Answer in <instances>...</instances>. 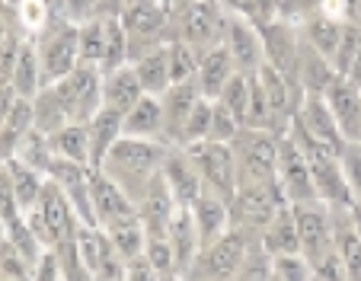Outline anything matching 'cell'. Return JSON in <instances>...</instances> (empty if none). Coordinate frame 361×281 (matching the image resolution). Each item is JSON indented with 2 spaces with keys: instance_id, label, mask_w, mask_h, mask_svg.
Listing matches in <instances>:
<instances>
[{
  "instance_id": "5b68a950",
  "label": "cell",
  "mask_w": 361,
  "mask_h": 281,
  "mask_svg": "<svg viewBox=\"0 0 361 281\" xmlns=\"http://www.w3.org/2000/svg\"><path fill=\"white\" fill-rule=\"evenodd\" d=\"M281 205H291V201L285 199L279 179L275 182H240L231 199V227L259 233Z\"/></svg>"
},
{
  "instance_id": "60d3db41",
  "label": "cell",
  "mask_w": 361,
  "mask_h": 281,
  "mask_svg": "<svg viewBox=\"0 0 361 281\" xmlns=\"http://www.w3.org/2000/svg\"><path fill=\"white\" fill-rule=\"evenodd\" d=\"M272 278L279 281H310L314 266L304 253H279L272 256Z\"/></svg>"
},
{
  "instance_id": "5bb4252c",
  "label": "cell",
  "mask_w": 361,
  "mask_h": 281,
  "mask_svg": "<svg viewBox=\"0 0 361 281\" xmlns=\"http://www.w3.org/2000/svg\"><path fill=\"white\" fill-rule=\"evenodd\" d=\"M90 199H93V211H96V224L99 227H109V224H118V220L131 218L137 214V205L128 192L116 179H109L102 170H93L90 176Z\"/></svg>"
},
{
  "instance_id": "f6af8a7d",
  "label": "cell",
  "mask_w": 361,
  "mask_h": 281,
  "mask_svg": "<svg viewBox=\"0 0 361 281\" xmlns=\"http://www.w3.org/2000/svg\"><path fill=\"white\" fill-rule=\"evenodd\" d=\"M240 128H243V122H240L237 115H233L231 109H227L221 99H214V112H212V131H208V141H224V144H231L233 137L240 135Z\"/></svg>"
},
{
  "instance_id": "f546056e",
  "label": "cell",
  "mask_w": 361,
  "mask_h": 281,
  "mask_svg": "<svg viewBox=\"0 0 361 281\" xmlns=\"http://www.w3.org/2000/svg\"><path fill=\"white\" fill-rule=\"evenodd\" d=\"M10 83L20 96L32 99L42 87H45V77H42V64H39V49H35V39H23V49L16 55L13 74H10Z\"/></svg>"
},
{
  "instance_id": "d6986e66",
  "label": "cell",
  "mask_w": 361,
  "mask_h": 281,
  "mask_svg": "<svg viewBox=\"0 0 361 281\" xmlns=\"http://www.w3.org/2000/svg\"><path fill=\"white\" fill-rule=\"evenodd\" d=\"M166 240H170L173 256H176V275H189V268L195 266L198 253H202V237H198V227L189 205H176V211L170 218Z\"/></svg>"
},
{
  "instance_id": "74e56055",
  "label": "cell",
  "mask_w": 361,
  "mask_h": 281,
  "mask_svg": "<svg viewBox=\"0 0 361 281\" xmlns=\"http://www.w3.org/2000/svg\"><path fill=\"white\" fill-rule=\"evenodd\" d=\"M166 55H170V77H173V83L195 80L198 61H202V51L192 49L189 42H183V39H170V42H166Z\"/></svg>"
},
{
  "instance_id": "1f68e13d",
  "label": "cell",
  "mask_w": 361,
  "mask_h": 281,
  "mask_svg": "<svg viewBox=\"0 0 361 281\" xmlns=\"http://www.w3.org/2000/svg\"><path fill=\"white\" fill-rule=\"evenodd\" d=\"M131 64H135V74H137V80H141L144 93H150V96H160V93L173 83L166 45H160V49H154L150 55L137 58V61H131Z\"/></svg>"
},
{
  "instance_id": "11a10c76",
  "label": "cell",
  "mask_w": 361,
  "mask_h": 281,
  "mask_svg": "<svg viewBox=\"0 0 361 281\" xmlns=\"http://www.w3.org/2000/svg\"><path fill=\"white\" fill-rule=\"evenodd\" d=\"M224 13H237V16H246V20L256 23V7H252V0H218Z\"/></svg>"
},
{
  "instance_id": "836d02e7",
  "label": "cell",
  "mask_w": 361,
  "mask_h": 281,
  "mask_svg": "<svg viewBox=\"0 0 361 281\" xmlns=\"http://www.w3.org/2000/svg\"><path fill=\"white\" fill-rule=\"evenodd\" d=\"M7 166H10V176H13V189H16V199H20V208L23 211L35 208L42 199V189H45L48 176L39 170H32L29 163H23L20 157H10Z\"/></svg>"
},
{
  "instance_id": "277c9868",
  "label": "cell",
  "mask_w": 361,
  "mask_h": 281,
  "mask_svg": "<svg viewBox=\"0 0 361 281\" xmlns=\"http://www.w3.org/2000/svg\"><path fill=\"white\" fill-rule=\"evenodd\" d=\"M26 220L45 246H55V243L68 240V237H77V230L83 227L80 218H77V211H74V205H71V199L64 195V189L55 182V179L45 182L39 205L29 208Z\"/></svg>"
},
{
  "instance_id": "9f6ffc18",
  "label": "cell",
  "mask_w": 361,
  "mask_h": 281,
  "mask_svg": "<svg viewBox=\"0 0 361 281\" xmlns=\"http://www.w3.org/2000/svg\"><path fill=\"white\" fill-rule=\"evenodd\" d=\"M342 77H348V80H352L355 87L361 89V49H358V55L352 58V64H348V70H345V74H342Z\"/></svg>"
},
{
  "instance_id": "7a4b0ae2",
  "label": "cell",
  "mask_w": 361,
  "mask_h": 281,
  "mask_svg": "<svg viewBox=\"0 0 361 281\" xmlns=\"http://www.w3.org/2000/svg\"><path fill=\"white\" fill-rule=\"evenodd\" d=\"M35 49H39L45 83L61 80L80 64V26L71 23L68 16H51L35 32Z\"/></svg>"
},
{
  "instance_id": "f907efd6",
  "label": "cell",
  "mask_w": 361,
  "mask_h": 281,
  "mask_svg": "<svg viewBox=\"0 0 361 281\" xmlns=\"http://www.w3.org/2000/svg\"><path fill=\"white\" fill-rule=\"evenodd\" d=\"M125 278H131V281H154V278H160V275H157V268H154V262L141 253V256L125 259Z\"/></svg>"
},
{
  "instance_id": "ab89813d",
  "label": "cell",
  "mask_w": 361,
  "mask_h": 281,
  "mask_svg": "<svg viewBox=\"0 0 361 281\" xmlns=\"http://www.w3.org/2000/svg\"><path fill=\"white\" fill-rule=\"evenodd\" d=\"M212 112H214V99L202 96L195 103V109L189 112L183 125V135H179V144H195V141H208V131H212Z\"/></svg>"
},
{
  "instance_id": "cb8c5ba5",
  "label": "cell",
  "mask_w": 361,
  "mask_h": 281,
  "mask_svg": "<svg viewBox=\"0 0 361 281\" xmlns=\"http://www.w3.org/2000/svg\"><path fill=\"white\" fill-rule=\"evenodd\" d=\"M141 96H144V87L135 74V64H122V68L102 74V106H109V109L125 115Z\"/></svg>"
},
{
  "instance_id": "6f0895ef",
  "label": "cell",
  "mask_w": 361,
  "mask_h": 281,
  "mask_svg": "<svg viewBox=\"0 0 361 281\" xmlns=\"http://www.w3.org/2000/svg\"><path fill=\"white\" fill-rule=\"evenodd\" d=\"M348 218H352L355 233L361 237V201H352V205H348Z\"/></svg>"
},
{
  "instance_id": "83f0119b",
  "label": "cell",
  "mask_w": 361,
  "mask_h": 281,
  "mask_svg": "<svg viewBox=\"0 0 361 281\" xmlns=\"http://www.w3.org/2000/svg\"><path fill=\"white\" fill-rule=\"evenodd\" d=\"M122 135H131V137H160V141H164V106H160V96L144 93V96L137 99L128 112H125Z\"/></svg>"
},
{
  "instance_id": "7c38bea8",
  "label": "cell",
  "mask_w": 361,
  "mask_h": 281,
  "mask_svg": "<svg viewBox=\"0 0 361 281\" xmlns=\"http://www.w3.org/2000/svg\"><path fill=\"white\" fill-rule=\"evenodd\" d=\"M279 185H281V192H285V199L291 201V205L320 199L304 154H300V147L294 144L288 135L279 137Z\"/></svg>"
},
{
  "instance_id": "4dcf8cb0",
  "label": "cell",
  "mask_w": 361,
  "mask_h": 281,
  "mask_svg": "<svg viewBox=\"0 0 361 281\" xmlns=\"http://www.w3.org/2000/svg\"><path fill=\"white\" fill-rule=\"evenodd\" d=\"M32 112H35V128H39L42 135H48V137L55 135V131H61L68 122H74L71 112L64 109L61 96H58L55 83H45V87L32 96Z\"/></svg>"
},
{
  "instance_id": "d590c367",
  "label": "cell",
  "mask_w": 361,
  "mask_h": 281,
  "mask_svg": "<svg viewBox=\"0 0 361 281\" xmlns=\"http://www.w3.org/2000/svg\"><path fill=\"white\" fill-rule=\"evenodd\" d=\"M51 151L58 157H71V160H80V163L90 166V131L87 122H68L61 131L51 135Z\"/></svg>"
},
{
  "instance_id": "ba28073f",
  "label": "cell",
  "mask_w": 361,
  "mask_h": 281,
  "mask_svg": "<svg viewBox=\"0 0 361 281\" xmlns=\"http://www.w3.org/2000/svg\"><path fill=\"white\" fill-rule=\"evenodd\" d=\"M192 154L198 173H202L204 192L221 195L231 201L237 192V160H233V147L224 141H195V144H183Z\"/></svg>"
},
{
  "instance_id": "c3c4849f",
  "label": "cell",
  "mask_w": 361,
  "mask_h": 281,
  "mask_svg": "<svg viewBox=\"0 0 361 281\" xmlns=\"http://www.w3.org/2000/svg\"><path fill=\"white\" fill-rule=\"evenodd\" d=\"M342 173L352 189V201H361V144H345L342 147Z\"/></svg>"
},
{
  "instance_id": "b9f144b4",
  "label": "cell",
  "mask_w": 361,
  "mask_h": 281,
  "mask_svg": "<svg viewBox=\"0 0 361 281\" xmlns=\"http://www.w3.org/2000/svg\"><path fill=\"white\" fill-rule=\"evenodd\" d=\"M218 99L233 112V115L240 118V122L246 125V109H250V74L237 70V74H233L231 80H227V87L221 89V96H218Z\"/></svg>"
},
{
  "instance_id": "816d5d0a",
  "label": "cell",
  "mask_w": 361,
  "mask_h": 281,
  "mask_svg": "<svg viewBox=\"0 0 361 281\" xmlns=\"http://www.w3.org/2000/svg\"><path fill=\"white\" fill-rule=\"evenodd\" d=\"M96 13H99V0H68V7H64V16L71 23H77V26L93 20Z\"/></svg>"
},
{
  "instance_id": "d4e9b609",
  "label": "cell",
  "mask_w": 361,
  "mask_h": 281,
  "mask_svg": "<svg viewBox=\"0 0 361 281\" xmlns=\"http://www.w3.org/2000/svg\"><path fill=\"white\" fill-rule=\"evenodd\" d=\"M259 243L266 246L269 256L279 253H300V237H298V220H294V208L281 205L279 211L269 218V224L259 230Z\"/></svg>"
},
{
  "instance_id": "4316f807",
  "label": "cell",
  "mask_w": 361,
  "mask_h": 281,
  "mask_svg": "<svg viewBox=\"0 0 361 281\" xmlns=\"http://www.w3.org/2000/svg\"><path fill=\"white\" fill-rule=\"evenodd\" d=\"M333 240L336 249L342 256V266H345V278L348 281H361V237L355 233L352 218H348V208H333Z\"/></svg>"
},
{
  "instance_id": "7402d4cb",
  "label": "cell",
  "mask_w": 361,
  "mask_h": 281,
  "mask_svg": "<svg viewBox=\"0 0 361 281\" xmlns=\"http://www.w3.org/2000/svg\"><path fill=\"white\" fill-rule=\"evenodd\" d=\"M237 74V64H233L231 51L224 45H212L208 51H202V61H198V74H195V83L202 89V96L208 99H218L221 89L227 87V80Z\"/></svg>"
},
{
  "instance_id": "8992f818",
  "label": "cell",
  "mask_w": 361,
  "mask_h": 281,
  "mask_svg": "<svg viewBox=\"0 0 361 281\" xmlns=\"http://www.w3.org/2000/svg\"><path fill=\"white\" fill-rule=\"evenodd\" d=\"M256 237H259V233L231 227L224 237H218L212 246H204L202 253H198L195 266L189 268L185 278H237L240 266H243V259Z\"/></svg>"
},
{
  "instance_id": "6da1fadb",
  "label": "cell",
  "mask_w": 361,
  "mask_h": 281,
  "mask_svg": "<svg viewBox=\"0 0 361 281\" xmlns=\"http://www.w3.org/2000/svg\"><path fill=\"white\" fill-rule=\"evenodd\" d=\"M166 151H170V144L160 141V137L122 135L116 144H112V151L106 154V160H102L99 170L106 173L109 179H116V182L122 185L125 192L135 199V205H137V199L144 195L147 182L157 176L160 166H164Z\"/></svg>"
},
{
  "instance_id": "f35d334b",
  "label": "cell",
  "mask_w": 361,
  "mask_h": 281,
  "mask_svg": "<svg viewBox=\"0 0 361 281\" xmlns=\"http://www.w3.org/2000/svg\"><path fill=\"white\" fill-rule=\"evenodd\" d=\"M102 55H106V20L93 16L80 23V61L102 64Z\"/></svg>"
},
{
  "instance_id": "f1b7e54d",
  "label": "cell",
  "mask_w": 361,
  "mask_h": 281,
  "mask_svg": "<svg viewBox=\"0 0 361 281\" xmlns=\"http://www.w3.org/2000/svg\"><path fill=\"white\" fill-rule=\"evenodd\" d=\"M35 128V112H32V99L20 96L16 106L10 109V115L0 125V160H10L16 151H20L23 137Z\"/></svg>"
},
{
  "instance_id": "2e32d148",
  "label": "cell",
  "mask_w": 361,
  "mask_h": 281,
  "mask_svg": "<svg viewBox=\"0 0 361 281\" xmlns=\"http://www.w3.org/2000/svg\"><path fill=\"white\" fill-rule=\"evenodd\" d=\"M160 173H164V179H166V185H170L173 199H176L179 205H192V201H195L198 195L204 192L202 173H198L195 160H192V154L185 151L183 144H170V151H166V160H164V166H160Z\"/></svg>"
},
{
  "instance_id": "3957f363",
  "label": "cell",
  "mask_w": 361,
  "mask_h": 281,
  "mask_svg": "<svg viewBox=\"0 0 361 281\" xmlns=\"http://www.w3.org/2000/svg\"><path fill=\"white\" fill-rule=\"evenodd\" d=\"M237 160V185L240 182H275L279 179V135L262 128H240L231 141Z\"/></svg>"
},
{
  "instance_id": "d6a6232c",
  "label": "cell",
  "mask_w": 361,
  "mask_h": 281,
  "mask_svg": "<svg viewBox=\"0 0 361 281\" xmlns=\"http://www.w3.org/2000/svg\"><path fill=\"white\" fill-rule=\"evenodd\" d=\"M342 26H345V23L333 20V16L314 13V16H307V20H304V26H300V35H304V39L310 42V45H314L320 55H326L329 61H333L336 45H339V39H342Z\"/></svg>"
},
{
  "instance_id": "52a82bcc",
  "label": "cell",
  "mask_w": 361,
  "mask_h": 281,
  "mask_svg": "<svg viewBox=\"0 0 361 281\" xmlns=\"http://www.w3.org/2000/svg\"><path fill=\"white\" fill-rule=\"evenodd\" d=\"M224 16L227 13L218 0H192L189 7L170 13V26H176L173 39H183L192 49L208 51L224 35Z\"/></svg>"
},
{
  "instance_id": "9a60e30c",
  "label": "cell",
  "mask_w": 361,
  "mask_h": 281,
  "mask_svg": "<svg viewBox=\"0 0 361 281\" xmlns=\"http://www.w3.org/2000/svg\"><path fill=\"white\" fill-rule=\"evenodd\" d=\"M323 99L333 109L336 125H339L345 144H361V89L348 77L336 74V80L323 93Z\"/></svg>"
},
{
  "instance_id": "30bf717a",
  "label": "cell",
  "mask_w": 361,
  "mask_h": 281,
  "mask_svg": "<svg viewBox=\"0 0 361 281\" xmlns=\"http://www.w3.org/2000/svg\"><path fill=\"white\" fill-rule=\"evenodd\" d=\"M294 208V220H298V237H300V253L314 262L323 253L336 246L333 240V211L326 201H298Z\"/></svg>"
},
{
  "instance_id": "ac0fdd59",
  "label": "cell",
  "mask_w": 361,
  "mask_h": 281,
  "mask_svg": "<svg viewBox=\"0 0 361 281\" xmlns=\"http://www.w3.org/2000/svg\"><path fill=\"white\" fill-rule=\"evenodd\" d=\"M202 99V89L195 80H183V83H170L160 93V106H164V141L166 144H179L183 125L189 118V112L195 109V103Z\"/></svg>"
},
{
  "instance_id": "8fae6325",
  "label": "cell",
  "mask_w": 361,
  "mask_h": 281,
  "mask_svg": "<svg viewBox=\"0 0 361 281\" xmlns=\"http://www.w3.org/2000/svg\"><path fill=\"white\" fill-rule=\"evenodd\" d=\"M221 45L231 51L237 70L243 74H256V70L266 64V51H262V32L259 26L246 16L227 13L224 16V35H221Z\"/></svg>"
},
{
  "instance_id": "681fc988",
  "label": "cell",
  "mask_w": 361,
  "mask_h": 281,
  "mask_svg": "<svg viewBox=\"0 0 361 281\" xmlns=\"http://www.w3.org/2000/svg\"><path fill=\"white\" fill-rule=\"evenodd\" d=\"M32 278L35 281H58L61 278V259H58L55 246L42 249V256L35 259V266H32Z\"/></svg>"
},
{
  "instance_id": "7dc6e473",
  "label": "cell",
  "mask_w": 361,
  "mask_h": 281,
  "mask_svg": "<svg viewBox=\"0 0 361 281\" xmlns=\"http://www.w3.org/2000/svg\"><path fill=\"white\" fill-rule=\"evenodd\" d=\"M0 278H32V262L23 259L7 240H0Z\"/></svg>"
},
{
  "instance_id": "680465c9",
  "label": "cell",
  "mask_w": 361,
  "mask_h": 281,
  "mask_svg": "<svg viewBox=\"0 0 361 281\" xmlns=\"http://www.w3.org/2000/svg\"><path fill=\"white\" fill-rule=\"evenodd\" d=\"M355 20L361 23V0H355Z\"/></svg>"
},
{
  "instance_id": "db71d44e",
  "label": "cell",
  "mask_w": 361,
  "mask_h": 281,
  "mask_svg": "<svg viewBox=\"0 0 361 281\" xmlns=\"http://www.w3.org/2000/svg\"><path fill=\"white\" fill-rule=\"evenodd\" d=\"M16 99H20V93L13 89V83H10V80H0V125H4V118H7L10 109L16 106Z\"/></svg>"
},
{
  "instance_id": "603a6c76",
  "label": "cell",
  "mask_w": 361,
  "mask_h": 281,
  "mask_svg": "<svg viewBox=\"0 0 361 281\" xmlns=\"http://www.w3.org/2000/svg\"><path fill=\"white\" fill-rule=\"evenodd\" d=\"M122 122L125 115L109 106H102L96 115L87 118V131H90V170H99L106 154L112 151L118 137H122Z\"/></svg>"
},
{
  "instance_id": "ffe728a7",
  "label": "cell",
  "mask_w": 361,
  "mask_h": 281,
  "mask_svg": "<svg viewBox=\"0 0 361 281\" xmlns=\"http://www.w3.org/2000/svg\"><path fill=\"white\" fill-rule=\"evenodd\" d=\"M294 118L314 137H320L323 144L336 147V151L345 147V137H342L339 125H336V115H333V109H329V103L323 99V93H304V103H300Z\"/></svg>"
},
{
  "instance_id": "ee69618b",
  "label": "cell",
  "mask_w": 361,
  "mask_h": 281,
  "mask_svg": "<svg viewBox=\"0 0 361 281\" xmlns=\"http://www.w3.org/2000/svg\"><path fill=\"white\" fill-rule=\"evenodd\" d=\"M358 49H361V23H345V26H342V39H339L336 55H333L336 74H345L352 58L358 55Z\"/></svg>"
},
{
  "instance_id": "9c48e42d",
  "label": "cell",
  "mask_w": 361,
  "mask_h": 281,
  "mask_svg": "<svg viewBox=\"0 0 361 281\" xmlns=\"http://www.w3.org/2000/svg\"><path fill=\"white\" fill-rule=\"evenodd\" d=\"M55 89L61 96L64 109L71 112V118L87 122L90 115H96L102 109V68L80 61L68 77L55 80Z\"/></svg>"
},
{
  "instance_id": "f5cc1de1",
  "label": "cell",
  "mask_w": 361,
  "mask_h": 281,
  "mask_svg": "<svg viewBox=\"0 0 361 281\" xmlns=\"http://www.w3.org/2000/svg\"><path fill=\"white\" fill-rule=\"evenodd\" d=\"M252 7H256V26L281 16V0H252Z\"/></svg>"
},
{
  "instance_id": "e575fe53",
  "label": "cell",
  "mask_w": 361,
  "mask_h": 281,
  "mask_svg": "<svg viewBox=\"0 0 361 281\" xmlns=\"http://www.w3.org/2000/svg\"><path fill=\"white\" fill-rule=\"evenodd\" d=\"M102 230L109 233L112 246L122 253V259H131V256H141L144 246H147V230H144L141 218L137 214H131V218L118 220V224H109L102 227Z\"/></svg>"
},
{
  "instance_id": "484cf974",
  "label": "cell",
  "mask_w": 361,
  "mask_h": 281,
  "mask_svg": "<svg viewBox=\"0 0 361 281\" xmlns=\"http://www.w3.org/2000/svg\"><path fill=\"white\" fill-rule=\"evenodd\" d=\"M336 80V68L326 55L310 45L300 35V51H298V83L304 87V93H326V87Z\"/></svg>"
},
{
  "instance_id": "8d00e7d4",
  "label": "cell",
  "mask_w": 361,
  "mask_h": 281,
  "mask_svg": "<svg viewBox=\"0 0 361 281\" xmlns=\"http://www.w3.org/2000/svg\"><path fill=\"white\" fill-rule=\"evenodd\" d=\"M106 20V55H102V74L122 68L128 61V32L122 26V16H102Z\"/></svg>"
},
{
  "instance_id": "bcb514c9",
  "label": "cell",
  "mask_w": 361,
  "mask_h": 281,
  "mask_svg": "<svg viewBox=\"0 0 361 281\" xmlns=\"http://www.w3.org/2000/svg\"><path fill=\"white\" fill-rule=\"evenodd\" d=\"M144 256L154 262L160 278H173L176 275V256H173V246L166 237H147V246H144Z\"/></svg>"
},
{
  "instance_id": "4fadbf2b",
  "label": "cell",
  "mask_w": 361,
  "mask_h": 281,
  "mask_svg": "<svg viewBox=\"0 0 361 281\" xmlns=\"http://www.w3.org/2000/svg\"><path fill=\"white\" fill-rule=\"evenodd\" d=\"M262 51H266V64L281 70L285 77L298 80V51H300V29L288 23V16H275V20L262 23Z\"/></svg>"
},
{
  "instance_id": "44dd1931",
  "label": "cell",
  "mask_w": 361,
  "mask_h": 281,
  "mask_svg": "<svg viewBox=\"0 0 361 281\" xmlns=\"http://www.w3.org/2000/svg\"><path fill=\"white\" fill-rule=\"evenodd\" d=\"M189 208H192V218H195L198 237H202V249L212 246L218 237H224L231 230V201L221 199V195L202 192Z\"/></svg>"
},
{
  "instance_id": "e0dca14e",
  "label": "cell",
  "mask_w": 361,
  "mask_h": 281,
  "mask_svg": "<svg viewBox=\"0 0 361 281\" xmlns=\"http://www.w3.org/2000/svg\"><path fill=\"white\" fill-rule=\"evenodd\" d=\"M176 205L179 201L173 199L164 173H157V176L147 182L144 195L137 199V218H141L147 237H166V230H170V218H173V211H176Z\"/></svg>"
},
{
  "instance_id": "7bdbcfd3",
  "label": "cell",
  "mask_w": 361,
  "mask_h": 281,
  "mask_svg": "<svg viewBox=\"0 0 361 281\" xmlns=\"http://www.w3.org/2000/svg\"><path fill=\"white\" fill-rule=\"evenodd\" d=\"M55 253L61 259V278L64 281H77V278H93L80 256V246H77V237H68V240L55 243Z\"/></svg>"
},
{
  "instance_id": "91938a15",
  "label": "cell",
  "mask_w": 361,
  "mask_h": 281,
  "mask_svg": "<svg viewBox=\"0 0 361 281\" xmlns=\"http://www.w3.org/2000/svg\"><path fill=\"white\" fill-rule=\"evenodd\" d=\"M0 240H4V218H0Z\"/></svg>"
}]
</instances>
